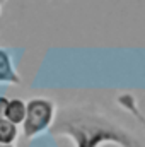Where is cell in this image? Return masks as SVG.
I'll return each instance as SVG.
<instances>
[{"label": "cell", "mask_w": 145, "mask_h": 147, "mask_svg": "<svg viewBox=\"0 0 145 147\" xmlns=\"http://www.w3.org/2000/svg\"><path fill=\"white\" fill-rule=\"evenodd\" d=\"M10 77V70H9V63L3 53H0V79H7Z\"/></svg>", "instance_id": "cell-4"}, {"label": "cell", "mask_w": 145, "mask_h": 147, "mask_svg": "<svg viewBox=\"0 0 145 147\" xmlns=\"http://www.w3.org/2000/svg\"><path fill=\"white\" fill-rule=\"evenodd\" d=\"M50 105L44 101H33L28 108V120H26V130L34 132L38 128L44 127L50 120Z\"/></svg>", "instance_id": "cell-1"}, {"label": "cell", "mask_w": 145, "mask_h": 147, "mask_svg": "<svg viewBox=\"0 0 145 147\" xmlns=\"http://www.w3.org/2000/svg\"><path fill=\"white\" fill-rule=\"evenodd\" d=\"M7 118L10 120V123H19L24 120L26 116V106L19 101V99H14L7 105V110H5Z\"/></svg>", "instance_id": "cell-2"}, {"label": "cell", "mask_w": 145, "mask_h": 147, "mask_svg": "<svg viewBox=\"0 0 145 147\" xmlns=\"http://www.w3.org/2000/svg\"><path fill=\"white\" fill-rule=\"evenodd\" d=\"M7 105H9V103H7L3 98H0V116L5 113V110H7Z\"/></svg>", "instance_id": "cell-5"}, {"label": "cell", "mask_w": 145, "mask_h": 147, "mask_svg": "<svg viewBox=\"0 0 145 147\" xmlns=\"http://www.w3.org/2000/svg\"><path fill=\"white\" fill-rule=\"evenodd\" d=\"M15 135V128L10 121L0 120V142H10Z\"/></svg>", "instance_id": "cell-3"}]
</instances>
